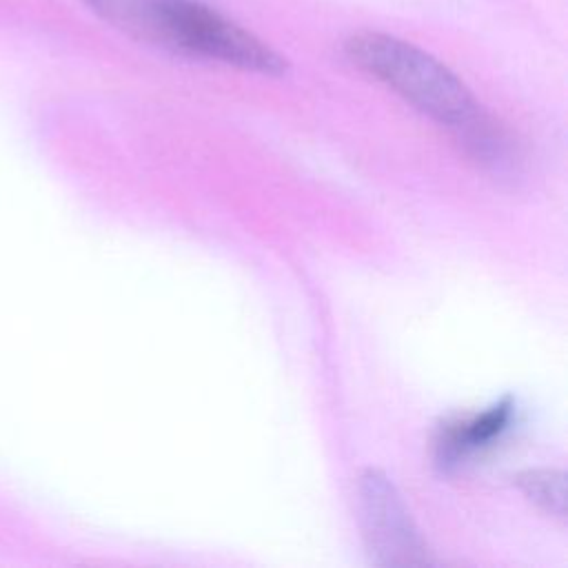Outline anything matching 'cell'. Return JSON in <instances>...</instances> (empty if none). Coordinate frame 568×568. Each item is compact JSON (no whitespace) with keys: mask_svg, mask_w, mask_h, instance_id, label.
<instances>
[{"mask_svg":"<svg viewBox=\"0 0 568 568\" xmlns=\"http://www.w3.org/2000/svg\"><path fill=\"white\" fill-rule=\"evenodd\" d=\"M359 524L366 552L375 566L437 564L395 484L377 468H366L357 481Z\"/></svg>","mask_w":568,"mask_h":568,"instance_id":"cell-3","label":"cell"},{"mask_svg":"<svg viewBox=\"0 0 568 568\" xmlns=\"http://www.w3.org/2000/svg\"><path fill=\"white\" fill-rule=\"evenodd\" d=\"M515 417V399L510 395L490 404L481 413L446 419L435 433V462L444 470H450L470 455L488 448L499 439Z\"/></svg>","mask_w":568,"mask_h":568,"instance_id":"cell-4","label":"cell"},{"mask_svg":"<svg viewBox=\"0 0 568 568\" xmlns=\"http://www.w3.org/2000/svg\"><path fill=\"white\" fill-rule=\"evenodd\" d=\"M344 55L355 69L453 131L473 158L497 169L510 162L508 131L466 82L426 49L384 31H357L344 42Z\"/></svg>","mask_w":568,"mask_h":568,"instance_id":"cell-1","label":"cell"},{"mask_svg":"<svg viewBox=\"0 0 568 568\" xmlns=\"http://www.w3.org/2000/svg\"><path fill=\"white\" fill-rule=\"evenodd\" d=\"M126 38L160 51L260 75L288 71L268 42L202 0H80Z\"/></svg>","mask_w":568,"mask_h":568,"instance_id":"cell-2","label":"cell"},{"mask_svg":"<svg viewBox=\"0 0 568 568\" xmlns=\"http://www.w3.org/2000/svg\"><path fill=\"white\" fill-rule=\"evenodd\" d=\"M517 488L539 510L555 519H566V475L555 468H528L515 477Z\"/></svg>","mask_w":568,"mask_h":568,"instance_id":"cell-5","label":"cell"}]
</instances>
